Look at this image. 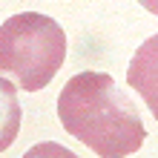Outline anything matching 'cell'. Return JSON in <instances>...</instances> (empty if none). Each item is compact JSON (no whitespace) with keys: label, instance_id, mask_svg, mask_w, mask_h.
<instances>
[{"label":"cell","instance_id":"8992f818","mask_svg":"<svg viewBox=\"0 0 158 158\" xmlns=\"http://www.w3.org/2000/svg\"><path fill=\"white\" fill-rule=\"evenodd\" d=\"M138 3H141L147 12H152V15H158V0H138Z\"/></svg>","mask_w":158,"mask_h":158},{"label":"cell","instance_id":"6da1fadb","mask_svg":"<svg viewBox=\"0 0 158 158\" xmlns=\"http://www.w3.org/2000/svg\"><path fill=\"white\" fill-rule=\"evenodd\" d=\"M60 127L101 158H127L147 141L144 121L132 98L106 72H81L58 95Z\"/></svg>","mask_w":158,"mask_h":158},{"label":"cell","instance_id":"277c9868","mask_svg":"<svg viewBox=\"0 0 158 158\" xmlns=\"http://www.w3.org/2000/svg\"><path fill=\"white\" fill-rule=\"evenodd\" d=\"M23 109L17 101V83L9 78H0V152H6L15 144L20 132Z\"/></svg>","mask_w":158,"mask_h":158},{"label":"cell","instance_id":"7a4b0ae2","mask_svg":"<svg viewBox=\"0 0 158 158\" xmlns=\"http://www.w3.org/2000/svg\"><path fill=\"white\" fill-rule=\"evenodd\" d=\"M66 60V35L60 23L40 12L12 15L0 26V75L23 92L49 86Z\"/></svg>","mask_w":158,"mask_h":158},{"label":"cell","instance_id":"3957f363","mask_svg":"<svg viewBox=\"0 0 158 158\" xmlns=\"http://www.w3.org/2000/svg\"><path fill=\"white\" fill-rule=\"evenodd\" d=\"M127 83L144 98L147 109L158 121V35L147 38L135 49L127 69Z\"/></svg>","mask_w":158,"mask_h":158},{"label":"cell","instance_id":"5b68a950","mask_svg":"<svg viewBox=\"0 0 158 158\" xmlns=\"http://www.w3.org/2000/svg\"><path fill=\"white\" fill-rule=\"evenodd\" d=\"M23 158H81L75 155L72 150H66L63 144H55V141H40V144H35L32 150H26Z\"/></svg>","mask_w":158,"mask_h":158}]
</instances>
